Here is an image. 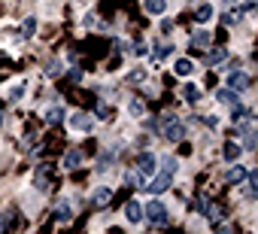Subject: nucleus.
<instances>
[{"label": "nucleus", "instance_id": "obj_6", "mask_svg": "<svg viewBox=\"0 0 258 234\" xmlns=\"http://www.w3.org/2000/svg\"><path fill=\"white\" fill-rule=\"evenodd\" d=\"M70 125H73V128H79V131H91V128H94V119H91V115L76 112V115H70Z\"/></svg>", "mask_w": 258, "mask_h": 234}, {"label": "nucleus", "instance_id": "obj_18", "mask_svg": "<svg viewBox=\"0 0 258 234\" xmlns=\"http://www.w3.org/2000/svg\"><path fill=\"white\" fill-rule=\"evenodd\" d=\"M243 180H246V170H243V167H231V170H228V183L237 186V183H243Z\"/></svg>", "mask_w": 258, "mask_h": 234}, {"label": "nucleus", "instance_id": "obj_13", "mask_svg": "<svg viewBox=\"0 0 258 234\" xmlns=\"http://www.w3.org/2000/svg\"><path fill=\"white\" fill-rule=\"evenodd\" d=\"M46 122H64V109L61 106H49L46 109Z\"/></svg>", "mask_w": 258, "mask_h": 234}, {"label": "nucleus", "instance_id": "obj_8", "mask_svg": "<svg viewBox=\"0 0 258 234\" xmlns=\"http://www.w3.org/2000/svg\"><path fill=\"white\" fill-rule=\"evenodd\" d=\"M143 10H146L149 16H164L167 4H164V0H143Z\"/></svg>", "mask_w": 258, "mask_h": 234}, {"label": "nucleus", "instance_id": "obj_5", "mask_svg": "<svg viewBox=\"0 0 258 234\" xmlns=\"http://www.w3.org/2000/svg\"><path fill=\"white\" fill-rule=\"evenodd\" d=\"M249 85V76L243 73V70H234L231 76H228V88H234V91H243Z\"/></svg>", "mask_w": 258, "mask_h": 234}, {"label": "nucleus", "instance_id": "obj_2", "mask_svg": "<svg viewBox=\"0 0 258 234\" xmlns=\"http://www.w3.org/2000/svg\"><path fill=\"white\" fill-rule=\"evenodd\" d=\"M161 125H164V137H167V140H173V143H176V140H182V137H185V128L176 122V115H164V122H161Z\"/></svg>", "mask_w": 258, "mask_h": 234}, {"label": "nucleus", "instance_id": "obj_20", "mask_svg": "<svg viewBox=\"0 0 258 234\" xmlns=\"http://www.w3.org/2000/svg\"><path fill=\"white\" fill-rule=\"evenodd\" d=\"M225 158L228 161H237L240 158V146L237 143H225Z\"/></svg>", "mask_w": 258, "mask_h": 234}, {"label": "nucleus", "instance_id": "obj_12", "mask_svg": "<svg viewBox=\"0 0 258 234\" xmlns=\"http://www.w3.org/2000/svg\"><path fill=\"white\" fill-rule=\"evenodd\" d=\"M109 198H112V189H109V186H103V189H97V192H94V198H91V201H94L97 207H103Z\"/></svg>", "mask_w": 258, "mask_h": 234}, {"label": "nucleus", "instance_id": "obj_21", "mask_svg": "<svg viewBox=\"0 0 258 234\" xmlns=\"http://www.w3.org/2000/svg\"><path fill=\"white\" fill-rule=\"evenodd\" d=\"M127 109H131V115H134V119H140V115L146 112V106H143V100H131V103H127Z\"/></svg>", "mask_w": 258, "mask_h": 234}, {"label": "nucleus", "instance_id": "obj_14", "mask_svg": "<svg viewBox=\"0 0 258 234\" xmlns=\"http://www.w3.org/2000/svg\"><path fill=\"white\" fill-rule=\"evenodd\" d=\"M213 13H216V10H213V4H204V7H198V16H195V19H198V22H210V19H213Z\"/></svg>", "mask_w": 258, "mask_h": 234}, {"label": "nucleus", "instance_id": "obj_9", "mask_svg": "<svg viewBox=\"0 0 258 234\" xmlns=\"http://www.w3.org/2000/svg\"><path fill=\"white\" fill-rule=\"evenodd\" d=\"M191 70H195V61H188V58H179L173 64V73L176 76H191Z\"/></svg>", "mask_w": 258, "mask_h": 234}, {"label": "nucleus", "instance_id": "obj_22", "mask_svg": "<svg viewBox=\"0 0 258 234\" xmlns=\"http://www.w3.org/2000/svg\"><path fill=\"white\" fill-rule=\"evenodd\" d=\"M191 43H195V46H201V49H204V46H210V34H207V31H198V34H195V40H191Z\"/></svg>", "mask_w": 258, "mask_h": 234}, {"label": "nucleus", "instance_id": "obj_24", "mask_svg": "<svg viewBox=\"0 0 258 234\" xmlns=\"http://www.w3.org/2000/svg\"><path fill=\"white\" fill-rule=\"evenodd\" d=\"M161 161H164L161 167H164L167 173H176V167H179V161H176V158H161Z\"/></svg>", "mask_w": 258, "mask_h": 234}, {"label": "nucleus", "instance_id": "obj_15", "mask_svg": "<svg viewBox=\"0 0 258 234\" xmlns=\"http://www.w3.org/2000/svg\"><path fill=\"white\" fill-rule=\"evenodd\" d=\"M34 31H37V19L34 16H28L25 19V25H22V37L28 40V37H34Z\"/></svg>", "mask_w": 258, "mask_h": 234}, {"label": "nucleus", "instance_id": "obj_11", "mask_svg": "<svg viewBox=\"0 0 258 234\" xmlns=\"http://www.w3.org/2000/svg\"><path fill=\"white\" fill-rule=\"evenodd\" d=\"M79 164H82V152H79V149H70V152L64 155V167L73 170V167H79Z\"/></svg>", "mask_w": 258, "mask_h": 234}, {"label": "nucleus", "instance_id": "obj_19", "mask_svg": "<svg viewBox=\"0 0 258 234\" xmlns=\"http://www.w3.org/2000/svg\"><path fill=\"white\" fill-rule=\"evenodd\" d=\"M219 100L234 106V103H237V91H231V88H222V91H219Z\"/></svg>", "mask_w": 258, "mask_h": 234}, {"label": "nucleus", "instance_id": "obj_27", "mask_svg": "<svg viewBox=\"0 0 258 234\" xmlns=\"http://www.w3.org/2000/svg\"><path fill=\"white\" fill-rule=\"evenodd\" d=\"M58 70H61V61H49V67H46V73H49V76H55Z\"/></svg>", "mask_w": 258, "mask_h": 234}, {"label": "nucleus", "instance_id": "obj_29", "mask_svg": "<svg viewBox=\"0 0 258 234\" xmlns=\"http://www.w3.org/2000/svg\"><path fill=\"white\" fill-rule=\"evenodd\" d=\"M222 22H225V25H234V22H237V13H228V16H222Z\"/></svg>", "mask_w": 258, "mask_h": 234}, {"label": "nucleus", "instance_id": "obj_3", "mask_svg": "<svg viewBox=\"0 0 258 234\" xmlns=\"http://www.w3.org/2000/svg\"><path fill=\"white\" fill-rule=\"evenodd\" d=\"M155 164H158V158H155L152 152H140V155H137V173L149 177V173H155Z\"/></svg>", "mask_w": 258, "mask_h": 234}, {"label": "nucleus", "instance_id": "obj_10", "mask_svg": "<svg viewBox=\"0 0 258 234\" xmlns=\"http://www.w3.org/2000/svg\"><path fill=\"white\" fill-rule=\"evenodd\" d=\"M70 216H73V210H70V201H61V204L55 207V219H58V222H70Z\"/></svg>", "mask_w": 258, "mask_h": 234}, {"label": "nucleus", "instance_id": "obj_26", "mask_svg": "<svg viewBox=\"0 0 258 234\" xmlns=\"http://www.w3.org/2000/svg\"><path fill=\"white\" fill-rule=\"evenodd\" d=\"M222 58H225V52H222V49H216V52H210V55H207V61H210V64H219Z\"/></svg>", "mask_w": 258, "mask_h": 234}, {"label": "nucleus", "instance_id": "obj_17", "mask_svg": "<svg viewBox=\"0 0 258 234\" xmlns=\"http://www.w3.org/2000/svg\"><path fill=\"white\" fill-rule=\"evenodd\" d=\"M182 94H185V100H188V103H198V100H201L198 85H185V88H182Z\"/></svg>", "mask_w": 258, "mask_h": 234}, {"label": "nucleus", "instance_id": "obj_25", "mask_svg": "<svg viewBox=\"0 0 258 234\" xmlns=\"http://www.w3.org/2000/svg\"><path fill=\"white\" fill-rule=\"evenodd\" d=\"M46 180H49V173H46V170H43V173L37 170V189H40V192H46V189H49V186H46Z\"/></svg>", "mask_w": 258, "mask_h": 234}, {"label": "nucleus", "instance_id": "obj_28", "mask_svg": "<svg viewBox=\"0 0 258 234\" xmlns=\"http://www.w3.org/2000/svg\"><path fill=\"white\" fill-rule=\"evenodd\" d=\"M258 189V173H249V195H255Z\"/></svg>", "mask_w": 258, "mask_h": 234}, {"label": "nucleus", "instance_id": "obj_4", "mask_svg": "<svg viewBox=\"0 0 258 234\" xmlns=\"http://www.w3.org/2000/svg\"><path fill=\"white\" fill-rule=\"evenodd\" d=\"M170 180H173V173H167V170H161L155 180H152V186H149V192L152 195H161V192H167L170 189Z\"/></svg>", "mask_w": 258, "mask_h": 234}, {"label": "nucleus", "instance_id": "obj_7", "mask_svg": "<svg viewBox=\"0 0 258 234\" xmlns=\"http://www.w3.org/2000/svg\"><path fill=\"white\" fill-rule=\"evenodd\" d=\"M124 219H127V222H143V204L131 201V204L124 207Z\"/></svg>", "mask_w": 258, "mask_h": 234}, {"label": "nucleus", "instance_id": "obj_23", "mask_svg": "<svg viewBox=\"0 0 258 234\" xmlns=\"http://www.w3.org/2000/svg\"><path fill=\"white\" fill-rule=\"evenodd\" d=\"M170 52H173V49H170V43H164V46L158 43V46H155V58H167Z\"/></svg>", "mask_w": 258, "mask_h": 234}, {"label": "nucleus", "instance_id": "obj_16", "mask_svg": "<svg viewBox=\"0 0 258 234\" xmlns=\"http://www.w3.org/2000/svg\"><path fill=\"white\" fill-rule=\"evenodd\" d=\"M25 88H28V85H25V82H16V85H13V88H10V100H13V103H19V100H22V97H25Z\"/></svg>", "mask_w": 258, "mask_h": 234}, {"label": "nucleus", "instance_id": "obj_1", "mask_svg": "<svg viewBox=\"0 0 258 234\" xmlns=\"http://www.w3.org/2000/svg\"><path fill=\"white\" fill-rule=\"evenodd\" d=\"M143 219H149L152 225H164V222H167V207L155 198V201H149V204L143 207Z\"/></svg>", "mask_w": 258, "mask_h": 234}]
</instances>
